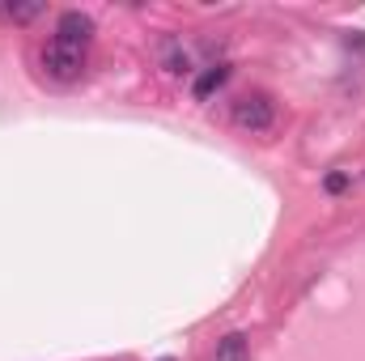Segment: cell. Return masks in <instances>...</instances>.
I'll return each mask as SVG.
<instances>
[{"mask_svg": "<svg viewBox=\"0 0 365 361\" xmlns=\"http://www.w3.org/2000/svg\"><path fill=\"white\" fill-rule=\"evenodd\" d=\"M43 68H47L51 81H77L81 68H86V47H73V43L51 34L47 47H43Z\"/></svg>", "mask_w": 365, "mask_h": 361, "instance_id": "cell-1", "label": "cell"}, {"mask_svg": "<svg viewBox=\"0 0 365 361\" xmlns=\"http://www.w3.org/2000/svg\"><path fill=\"white\" fill-rule=\"evenodd\" d=\"M230 119L242 128V132H268L276 123V106L268 93H242L234 106H230Z\"/></svg>", "mask_w": 365, "mask_h": 361, "instance_id": "cell-2", "label": "cell"}, {"mask_svg": "<svg viewBox=\"0 0 365 361\" xmlns=\"http://www.w3.org/2000/svg\"><path fill=\"white\" fill-rule=\"evenodd\" d=\"M56 39H64V43H73V47H90L93 17L90 13H81V9H68V13L56 21Z\"/></svg>", "mask_w": 365, "mask_h": 361, "instance_id": "cell-3", "label": "cell"}, {"mask_svg": "<svg viewBox=\"0 0 365 361\" xmlns=\"http://www.w3.org/2000/svg\"><path fill=\"white\" fill-rule=\"evenodd\" d=\"M225 81H230V64H208V68H204V73L195 77V86H191V93H195V98L204 102V98H212V93L221 90Z\"/></svg>", "mask_w": 365, "mask_h": 361, "instance_id": "cell-4", "label": "cell"}, {"mask_svg": "<svg viewBox=\"0 0 365 361\" xmlns=\"http://www.w3.org/2000/svg\"><path fill=\"white\" fill-rule=\"evenodd\" d=\"M162 64H166V73L187 77V73H191V51L182 47L179 39H166V43H162Z\"/></svg>", "mask_w": 365, "mask_h": 361, "instance_id": "cell-5", "label": "cell"}, {"mask_svg": "<svg viewBox=\"0 0 365 361\" xmlns=\"http://www.w3.org/2000/svg\"><path fill=\"white\" fill-rule=\"evenodd\" d=\"M217 361H247V336H242V332H230V336L217 345Z\"/></svg>", "mask_w": 365, "mask_h": 361, "instance_id": "cell-6", "label": "cell"}, {"mask_svg": "<svg viewBox=\"0 0 365 361\" xmlns=\"http://www.w3.org/2000/svg\"><path fill=\"white\" fill-rule=\"evenodd\" d=\"M349 187V175H327V191H344Z\"/></svg>", "mask_w": 365, "mask_h": 361, "instance_id": "cell-7", "label": "cell"}, {"mask_svg": "<svg viewBox=\"0 0 365 361\" xmlns=\"http://www.w3.org/2000/svg\"><path fill=\"white\" fill-rule=\"evenodd\" d=\"M162 361H175V357H162Z\"/></svg>", "mask_w": 365, "mask_h": 361, "instance_id": "cell-8", "label": "cell"}]
</instances>
